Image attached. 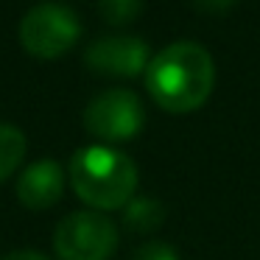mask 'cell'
Returning <instances> with one entry per match:
<instances>
[{"mask_svg": "<svg viewBox=\"0 0 260 260\" xmlns=\"http://www.w3.org/2000/svg\"><path fill=\"white\" fill-rule=\"evenodd\" d=\"M3 260H48V257H45V254H40L37 249H20V252L6 254Z\"/></svg>", "mask_w": 260, "mask_h": 260, "instance_id": "obj_13", "label": "cell"}, {"mask_svg": "<svg viewBox=\"0 0 260 260\" xmlns=\"http://www.w3.org/2000/svg\"><path fill=\"white\" fill-rule=\"evenodd\" d=\"M132 260H182V257H179V252H176L171 243L151 241V243H143L140 249H135Z\"/></svg>", "mask_w": 260, "mask_h": 260, "instance_id": "obj_11", "label": "cell"}, {"mask_svg": "<svg viewBox=\"0 0 260 260\" xmlns=\"http://www.w3.org/2000/svg\"><path fill=\"white\" fill-rule=\"evenodd\" d=\"M64 168L56 159H37L17 179V199L28 210H51L64 193Z\"/></svg>", "mask_w": 260, "mask_h": 260, "instance_id": "obj_7", "label": "cell"}, {"mask_svg": "<svg viewBox=\"0 0 260 260\" xmlns=\"http://www.w3.org/2000/svg\"><path fill=\"white\" fill-rule=\"evenodd\" d=\"M98 12L109 25H126L143 12V0H98Z\"/></svg>", "mask_w": 260, "mask_h": 260, "instance_id": "obj_10", "label": "cell"}, {"mask_svg": "<svg viewBox=\"0 0 260 260\" xmlns=\"http://www.w3.org/2000/svg\"><path fill=\"white\" fill-rule=\"evenodd\" d=\"M68 179L84 204L101 210H118L135 199L137 165L132 157L112 146L79 148L70 159Z\"/></svg>", "mask_w": 260, "mask_h": 260, "instance_id": "obj_2", "label": "cell"}, {"mask_svg": "<svg viewBox=\"0 0 260 260\" xmlns=\"http://www.w3.org/2000/svg\"><path fill=\"white\" fill-rule=\"evenodd\" d=\"M165 221V204L154 196H135L123 207V226L129 232H154Z\"/></svg>", "mask_w": 260, "mask_h": 260, "instance_id": "obj_8", "label": "cell"}, {"mask_svg": "<svg viewBox=\"0 0 260 260\" xmlns=\"http://www.w3.org/2000/svg\"><path fill=\"white\" fill-rule=\"evenodd\" d=\"M215 87V62L199 42H174L146 68V90L165 112L185 115L204 107Z\"/></svg>", "mask_w": 260, "mask_h": 260, "instance_id": "obj_1", "label": "cell"}, {"mask_svg": "<svg viewBox=\"0 0 260 260\" xmlns=\"http://www.w3.org/2000/svg\"><path fill=\"white\" fill-rule=\"evenodd\" d=\"M146 109L132 90H107L84 109V129L104 143H123L140 135Z\"/></svg>", "mask_w": 260, "mask_h": 260, "instance_id": "obj_5", "label": "cell"}, {"mask_svg": "<svg viewBox=\"0 0 260 260\" xmlns=\"http://www.w3.org/2000/svg\"><path fill=\"white\" fill-rule=\"evenodd\" d=\"M25 135L12 123H0V182L9 179L23 165Z\"/></svg>", "mask_w": 260, "mask_h": 260, "instance_id": "obj_9", "label": "cell"}, {"mask_svg": "<svg viewBox=\"0 0 260 260\" xmlns=\"http://www.w3.org/2000/svg\"><path fill=\"white\" fill-rule=\"evenodd\" d=\"M118 246V230L98 210H76L59 221L53 249L59 260H109Z\"/></svg>", "mask_w": 260, "mask_h": 260, "instance_id": "obj_3", "label": "cell"}, {"mask_svg": "<svg viewBox=\"0 0 260 260\" xmlns=\"http://www.w3.org/2000/svg\"><path fill=\"white\" fill-rule=\"evenodd\" d=\"M238 0H193V9L207 17H218V14H226Z\"/></svg>", "mask_w": 260, "mask_h": 260, "instance_id": "obj_12", "label": "cell"}, {"mask_svg": "<svg viewBox=\"0 0 260 260\" xmlns=\"http://www.w3.org/2000/svg\"><path fill=\"white\" fill-rule=\"evenodd\" d=\"M148 45L140 37H101L84 51V64L98 76H112V79H135L146 73Z\"/></svg>", "mask_w": 260, "mask_h": 260, "instance_id": "obj_6", "label": "cell"}, {"mask_svg": "<svg viewBox=\"0 0 260 260\" xmlns=\"http://www.w3.org/2000/svg\"><path fill=\"white\" fill-rule=\"evenodd\" d=\"M81 23L73 9L40 3L20 23V42L37 59H59L79 42Z\"/></svg>", "mask_w": 260, "mask_h": 260, "instance_id": "obj_4", "label": "cell"}]
</instances>
